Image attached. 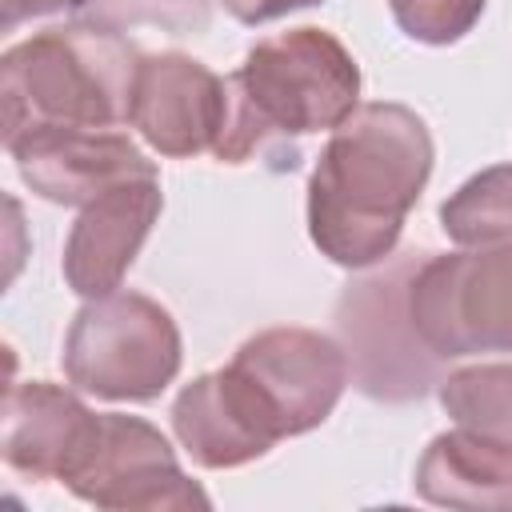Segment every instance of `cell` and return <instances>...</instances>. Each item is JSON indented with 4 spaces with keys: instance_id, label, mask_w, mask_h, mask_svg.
Segmentation results:
<instances>
[{
    "instance_id": "1",
    "label": "cell",
    "mask_w": 512,
    "mask_h": 512,
    "mask_svg": "<svg viewBox=\"0 0 512 512\" xmlns=\"http://www.w3.org/2000/svg\"><path fill=\"white\" fill-rule=\"evenodd\" d=\"M432 168V140L404 104H364L320 152L308 184L312 240L336 264L360 268L392 252Z\"/></svg>"
},
{
    "instance_id": "2",
    "label": "cell",
    "mask_w": 512,
    "mask_h": 512,
    "mask_svg": "<svg viewBox=\"0 0 512 512\" xmlns=\"http://www.w3.org/2000/svg\"><path fill=\"white\" fill-rule=\"evenodd\" d=\"M224 88L228 108L212 152L228 164H240L272 136L288 140L344 124L356 112L360 72L336 36L320 28H296L256 44L240 72L224 80Z\"/></svg>"
},
{
    "instance_id": "3",
    "label": "cell",
    "mask_w": 512,
    "mask_h": 512,
    "mask_svg": "<svg viewBox=\"0 0 512 512\" xmlns=\"http://www.w3.org/2000/svg\"><path fill=\"white\" fill-rule=\"evenodd\" d=\"M136 48L108 28H48L4 56V144L32 128H112L132 112Z\"/></svg>"
},
{
    "instance_id": "4",
    "label": "cell",
    "mask_w": 512,
    "mask_h": 512,
    "mask_svg": "<svg viewBox=\"0 0 512 512\" xmlns=\"http://www.w3.org/2000/svg\"><path fill=\"white\" fill-rule=\"evenodd\" d=\"M180 368V336L172 316L136 296L108 292L88 304L64 352V372L72 384L112 400H152Z\"/></svg>"
},
{
    "instance_id": "5",
    "label": "cell",
    "mask_w": 512,
    "mask_h": 512,
    "mask_svg": "<svg viewBox=\"0 0 512 512\" xmlns=\"http://www.w3.org/2000/svg\"><path fill=\"white\" fill-rule=\"evenodd\" d=\"M408 308L416 336L436 356L512 352V248L424 260Z\"/></svg>"
},
{
    "instance_id": "6",
    "label": "cell",
    "mask_w": 512,
    "mask_h": 512,
    "mask_svg": "<svg viewBox=\"0 0 512 512\" xmlns=\"http://www.w3.org/2000/svg\"><path fill=\"white\" fill-rule=\"evenodd\" d=\"M68 488L104 508H180L204 504L176 460L168 440L132 416H96L88 444L80 448L76 464L64 472Z\"/></svg>"
},
{
    "instance_id": "7",
    "label": "cell",
    "mask_w": 512,
    "mask_h": 512,
    "mask_svg": "<svg viewBox=\"0 0 512 512\" xmlns=\"http://www.w3.org/2000/svg\"><path fill=\"white\" fill-rule=\"evenodd\" d=\"M8 152L16 156L32 192L56 204H92L116 184L156 176V164L128 136L108 128L48 124L16 136Z\"/></svg>"
},
{
    "instance_id": "8",
    "label": "cell",
    "mask_w": 512,
    "mask_h": 512,
    "mask_svg": "<svg viewBox=\"0 0 512 512\" xmlns=\"http://www.w3.org/2000/svg\"><path fill=\"white\" fill-rule=\"evenodd\" d=\"M172 420H176V436L204 468L244 464L268 452L280 436H288L272 400L236 364L188 384L176 400Z\"/></svg>"
},
{
    "instance_id": "9",
    "label": "cell",
    "mask_w": 512,
    "mask_h": 512,
    "mask_svg": "<svg viewBox=\"0 0 512 512\" xmlns=\"http://www.w3.org/2000/svg\"><path fill=\"white\" fill-rule=\"evenodd\" d=\"M228 108V88L216 72L188 56H148L136 72L132 112L128 124L164 152V156H192L216 148L220 124Z\"/></svg>"
},
{
    "instance_id": "10",
    "label": "cell",
    "mask_w": 512,
    "mask_h": 512,
    "mask_svg": "<svg viewBox=\"0 0 512 512\" xmlns=\"http://www.w3.org/2000/svg\"><path fill=\"white\" fill-rule=\"evenodd\" d=\"M232 364L248 372L256 388L272 400L288 436L320 424L348 380V356L328 336L308 328L260 332L232 356Z\"/></svg>"
},
{
    "instance_id": "11",
    "label": "cell",
    "mask_w": 512,
    "mask_h": 512,
    "mask_svg": "<svg viewBox=\"0 0 512 512\" xmlns=\"http://www.w3.org/2000/svg\"><path fill=\"white\" fill-rule=\"evenodd\" d=\"M412 268H420L416 252L396 260L392 272L352 284L348 296L340 300V328L348 332V344L356 340L352 352H356L360 388L380 400H408L432 384V360L396 344V324H392V316L408 308V288L416 276Z\"/></svg>"
},
{
    "instance_id": "12",
    "label": "cell",
    "mask_w": 512,
    "mask_h": 512,
    "mask_svg": "<svg viewBox=\"0 0 512 512\" xmlns=\"http://www.w3.org/2000/svg\"><path fill=\"white\" fill-rule=\"evenodd\" d=\"M160 216V188L156 176L128 180L84 204L68 248H64V276L80 296H108L116 292L120 276L136 260L152 220Z\"/></svg>"
},
{
    "instance_id": "13",
    "label": "cell",
    "mask_w": 512,
    "mask_h": 512,
    "mask_svg": "<svg viewBox=\"0 0 512 512\" xmlns=\"http://www.w3.org/2000/svg\"><path fill=\"white\" fill-rule=\"evenodd\" d=\"M96 416L52 384H12L4 400V460L28 476H60L88 444Z\"/></svg>"
},
{
    "instance_id": "14",
    "label": "cell",
    "mask_w": 512,
    "mask_h": 512,
    "mask_svg": "<svg viewBox=\"0 0 512 512\" xmlns=\"http://www.w3.org/2000/svg\"><path fill=\"white\" fill-rule=\"evenodd\" d=\"M420 492L436 504H512V440L452 432L432 440L420 460Z\"/></svg>"
},
{
    "instance_id": "15",
    "label": "cell",
    "mask_w": 512,
    "mask_h": 512,
    "mask_svg": "<svg viewBox=\"0 0 512 512\" xmlns=\"http://www.w3.org/2000/svg\"><path fill=\"white\" fill-rule=\"evenodd\" d=\"M440 220L456 244L512 248V168H488L468 180L440 208Z\"/></svg>"
},
{
    "instance_id": "16",
    "label": "cell",
    "mask_w": 512,
    "mask_h": 512,
    "mask_svg": "<svg viewBox=\"0 0 512 512\" xmlns=\"http://www.w3.org/2000/svg\"><path fill=\"white\" fill-rule=\"evenodd\" d=\"M76 24L124 32V28H164L172 36H196L208 28L212 0H72Z\"/></svg>"
},
{
    "instance_id": "17",
    "label": "cell",
    "mask_w": 512,
    "mask_h": 512,
    "mask_svg": "<svg viewBox=\"0 0 512 512\" xmlns=\"http://www.w3.org/2000/svg\"><path fill=\"white\" fill-rule=\"evenodd\" d=\"M444 408L472 432L512 440V368H468L444 384Z\"/></svg>"
},
{
    "instance_id": "18",
    "label": "cell",
    "mask_w": 512,
    "mask_h": 512,
    "mask_svg": "<svg viewBox=\"0 0 512 512\" xmlns=\"http://www.w3.org/2000/svg\"><path fill=\"white\" fill-rule=\"evenodd\" d=\"M388 4L396 24L424 44H448L464 36L484 8V0H388Z\"/></svg>"
},
{
    "instance_id": "19",
    "label": "cell",
    "mask_w": 512,
    "mask_h": 512,
    "mask_svg": "<svg viewBox=\"0 0 512 512\" xmlns=\"http://www.w3.org/2000/svg\"><path fill=\"white\" fill-rule=\"evenodd\" d=\"M304 4H316V0H224V8L244 24H264V20H276Z\"/></svg>"
},
{
    "instance_id": "20",
    "label": "cell",
    "mask_w": 512,
    "mask_h": 512,
    "mask_svg": "<svg viewBox=\"0 0 512 512\" xmlns=\"http://www.w3.org/2000/svg\"><path fill=\"white\" fill-rule=\"evenodd\" d=\"M4 4V28H16L28 16H44L56 8H72V0H0Z\"/></svg>"
}]
</instances>
